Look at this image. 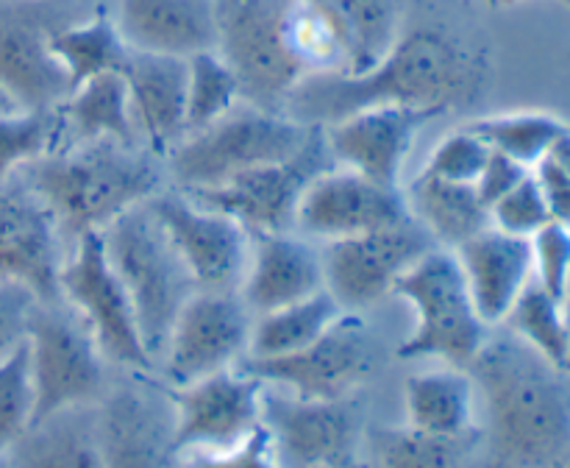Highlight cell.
<instances>
[{
    "mask_svg": "<svg viewBox=\"0 0 570 468\" xmlns=\"http://www.w3.org/2000/svg\"><path fill=\"white\" fill-rule=\"evenodd\" d=\"M173 404L170 451L223 449L265 421V382L239 368L167 388Z\"/></svg>",
    "mask_w": 570,
    "mask_h": 468,
    "instance_id": "12",
    "label": "cell"
},
{
    "mask_svg": "<svg viewBox=\"0 0 570 468\" xmlns=\"http://www.w3.org/2000/svg\"><path fill=\"white\" fill-rule=\"evenodd\" d=\"M248 306L234 290H198L184 301L167 334V379L187 384L237 365L250 343Z\"/></svg>",
    "mask_w": 570,
    "mask_h": 468,
    "instance_id": "15",
    "label": "cell"
},
{
    "mask_svg": "<svg viewBox=\"0 0 570 468\" xmlns=\"http://www.w3.org/2000/svg\"><path fill=\"white\" fill-rule=\"evenodd\" d=\"M343 468H362V466H360V462H356V466H343Z\"/></svg>",
    "mask_w": 570,
    "mask_h": 468,
    "instance_id": "53",
    "label": "cell"
},
{
    "mask_svg": "<svg viewBox=\"0 0 570 468\" xmlns=\"http://www.w3.org/2000/svg\"><path fill=\"white\" fill-rule=\"evenodd\" d=\"M343 312V306L326 287L306 295V299L293 301V304L265 312L250 326V357L293 354V351L315 343L323 332H328Z\"/></svg>",
    "mask_w": 570,
    "mask_h": 468,
    "instance_id": "31",
    "label": "cell"
},
{
    "mask_svg": "<svg viewBox=\"0 0 570 468\" xmlns=\"http://www.w3.org/2000/svg\"><path fill=\"white\" fill-rule=\"evenodd\" d=\"M176 457L181 468H282L265 421L237 443L223 446V449H189Z\"/></svg>",
    "mask_w": 570,
    "mask_h": 468,
    "instance_id": "41",
    "label": "cell"
},
{
    "mask_svg": "<svg viewBox=\"0 0 570 468\" xmlns=\"http://www.w3.org/2000/svg\"><path fill=\"white\" fill-rule=\"evenodd\" d=\"M468 373L484 401L493 455L507 468H568L570 371L515 334L488 338Z\"/></svg>",
    "mask_w": 570,
    "mask_h": 468,
    "instance_id": "2",
    "label": "cell"
},
{
    "mask_svg": "<svg viewBox=\"0 0 570 468\" xmlns=\"http://www.w3.org/2000/svg\"><path fill=\"white\" fill-rule=\"evenodd\" d=\"M406 195L401 187H384L348 167H332L309 184L298 206L295 228L306 237L328 240L356 237L410 221Z\"/></svg>",
    "mask_w": 570,
    "mask_h": 468,
    "instance_id": "18",
    "label": "cell"
},
{
    "mask_svg": "<svg viewBox=\"0 0 570 468\" xmlns=\"http://www.w3.org/2000/svg\"><path fill=\"white\" fill-rule=\"evenodd\" d=\"M393 293L415 310L417 326L399 345V360L438 357L445 365L471 368L488 343V323L476 312L465 273L451 248H432L393 284Z\"/></svg>",
    "mask_w": 570,
    "mask_h": 468,
    "instance_id": "5",
    "label": "cell"
},
{
    "mask_svg": "<svg viewBox=\"0 0 570 468\" xmlns=\"http://www.w3.org/2000/svg\"><path fill=\"white\" fill-rule=\"evenodd\" d=\"M507 326L518 340L538 351L540 357L551 362V365L568 368V329H566V312H562V299L543 287L538 279L527 284L518 301L512 304L510 315H507Z\"/></svg>",
    "mask_w": 570,
    "mask_h": 468,
    "instance_id": "35",
    "label": "cell"
},
{
    "mask_svg": "<svg viewBox=\"0 0 570 468\" xmlns=\"http://www.w3.org/2000/svg\"><path fill=\"white\" fill-rule=\"evenodd\" d=\"M312 128L282 111H265L250 104L234 106L220 120L187 134L170 150V176L181 193L220 187L239 173L295 156Z\"/></svg>",
    "mask_w": 570,
    "mask_h": 468,
    "instance_id": "4",
    "label": "cell"
},
{
    "mask_svg": "<svg viewBox=\"0 0 570 468\" xmlns=\"http://www.w3.org/2000/svg\"><path fill=\"white\" fill-rule=\"evenodd\" d=\"M488 6H493V9H504V6H518V3H527V0H484Z\"/></svg>",
    "mask_w": 570,
    "mask_h": 468,
    "instance_id": "49",
    "label": "cell"
},
{
    "mask_svg": "<svg viewBox=\"0 0 570 468\" xmlns=\"http://www.w3.org/2000/svg\"><path fill=\"white\" fill-rule=\"evenodd\" d=\"M59 293L92 334L106 362L131 371L154 368L131 299L106 254L104 232H87L76 240V248L61 265Z\"/></svg>",
    "mask_w": 570,
    "mask_h": 468,
    "instance_id": "9",
    "label": "cell"
},
{
    "mask_svg": "<svg viewBox=\"0 0 570 468\" xmlns=\"http://www.w3.org/2000/svg\"><path fill=\"white\" fill-rule=\"evenodd\" d=\"M115 22L137 53L189 59L217 50L215 0H120Z\"/></svg>",
    "mask_w": 570,
    "mask_h": 468,
    "instance_id": "23",
    "label": "cell"
},
{
    "mask_svg": "<svg viewBox=\"0 0 570 468\" xmlns=\"http://www.w3.org/2000/svg\"><path fill=\"white\" fill-rule=\"evenodd\" d=\"M61 232L22 178L0 184V284H20L39 304H59Z\"/></svg>",
    "mask_w": 570,
    "mask_h": 468,
    "instance_id": "16",
    "label": "cell"
},
{
    "mask_svg": "<svg viewBox=\"0 0 570 468\" xmlns=\"http://www.w3.org/2000/svg\"><path fill=\"white\" fill-rule=\"evenodd\" d=\"M104 468H165L170 432L159 410L134 388H115L95 404Z\"/></svg>",
    "mask_w": 570,
    "mask_h": 468,
    "instance_id": "25",
    "label": "cell"
},
{
    "mask_svg": "<svg viewBox=\"0 0 570 468\" xmlns=\"http://www.w3.org/2000/svg\"><path fill=\"white\" fill-rule=\"evenodd\" d=\"M33 423V382L26 338L6 357H0V451L9 455L11 446Z\"/></svg>",
    "mask_w": 570,
    "mask_h": 468,
    "instance_id": "38",
    "label": "cell"
},
{
    "mask_svg": "<svg viewBox=\"0 0 570 468\" xmlns=\"http://www.w3.org/2000/svg\"><path fill=\"white\" fill-rule=\"evenodd\" d=\"M243 104L239 84L232 67L217 50H204L187 59V134L200 131Z\"/></svg>",
    "mask_w": 570,
    "mask_h": 468,
    "instance_id": "36",
    "label": "cell"
},
{
    "mask_svg": "<svg viewBox=\"0 0 570 468\" xmlns=\"http://www.w3.org/2000/svg\"><path fill=\"white\" fill-rule=\"evenodd\" d=\"M332 167H337V162L328 150L326 134L321 126H315L304 148L289 159L239 173L220 187L195 189V193L184 195H189L195 204L206 206V209L234 217L250 237L287 234L295 228L301 198L309 184Z\"/></svg>",
    "mask_w": 570,
    "mask_h": 468,
    "instance_id": "10",
    "label": "cell"
},
{
    "mask_svg": "<svg viewBox=\"0 0 570 468\" xmlns=\"http://www.w3.org/2000/svg\"><path fill=\"white\" fill-rule=\"evenodd\" d=\"M476 384L465 368H434L406 379V423L438 435H479Z\"/></svg>",
    "mask_w": 570,
    "mask_h": 468,
    "instance_id": "26",
    "label": "cell"
},
{
    "mask_svg": "<svg viewBox=\"0 0 570 468\" xmlns=\"http://www.w3.org/2000/svg\"><path fill=\"white\" fill-rule=\"evenodd\" d=\"M549 156H551V159H554L557 165H560L562 170H566L568 176H570V128H568L566 134H562L560 143L554 145V150H551Z\"/></svg>",
    "mask_w": 570,
    "mask_h": 468,
    "instance_id": "46",
    "label": "cell"
},
{
    "mask_svg": "<svg viewBox=\"0 0 570 468\" xmlns=\"http://www.w3.org/2000/svg\"><path fill=\"white\" fill-rule=\"evenodd\" d=\"M61 126L56 109H14L0 111V184L11 182L31 162L56 150Z\"/></svg>",
    "mask_w": 570,
    "mask_h": 468,
    "instance_id": "37",
    "label": "cell"
},
{
    "mask_svg": "<svg viewBox=\"0 0 570 468\" xmlns=\"http://www.w3.org/2000/svg\"><path fill=\"white\" fill-rule=\"evenodd\" d=\"M0 468H11V462H9V455H3V451H0Z\"/></svg>",
    "mask_w": 570,
    "mask_h": 468,
    "instance_id": "51",
    "label": "cell"
},
{
    "mask_svg": "<svg viewBox=\"0 0 570 468\" xmlns=\"http://www.w3.org/2000/svg\"><path fill=\"white\" fill-rule=\"evenodd\" d=\"M434 117H440V111L417 106H373L332 123L323 134L340 167L384 187H401V170L415 137Z\"/></svg>",
    "mask_w": 570,
    "mask_h": 468,
    "instance_id": "20",
    "label": "cell"
},
{
    "mask_svg": "<svg viewBox=\"0 0 570 468\" xmlns=\"http://www.w3.org/2000/svg\"><path fill=\"white\" fill-rule=\"evenodd\" d=\"M476 312L488 326L504 323L518 295L534 279L532 240L488 226L454 251Z\"/></svg>",
    "mask_w": 570,
    "mask_h": 468,
    "instance_id": "22",
    "label": "cell"
},
{
    "mask_svg": "<svg viewBox=\"0 0 570 468\" xmlns=\"http://www.w3.org/2000/svg\"><path fill=\"white\" fill-rule=\"evenodd\" d=\"M562 312H566V329H568V368H570V293L562 295Z\"/></svg>",
    "mask_w": 570,
    "mask_h": 468,
    "instance_id": "47",
    "label": "cell"
},
{
    "mask_svg": "<svg viewBox=\"0 0 570 468\" xmlns=\"http://www.w3.org/2000/svg\"><path fill=\"white\" fill-rule=\"evenodd\" d=\"M534 279L557 299L566 295L570 279V226L551 221L532 237Z\"/></svg>",
    "mask_w": 570,
    "mask_h": 468,
    "instance_id": "42",
    "label": "cell"
},
{
    "mask_svg": "<svg viewBox=\"0 0 570 468\" xmlns=\"http://www.w3.org/2000/svg\"><path fill=\"white\" fill-rule=\"evenodd\" d=\"M404 195L412 217L443 248L456 251L490 226V209L473 184L443 182L417 173Z\"/></svg>",
    "mask_w": 570,
    "mask_h": 468,
    "instance_id": "29",
    "label": "cell"
},
{
    "mask_svg": "<svg viewBox=\"0 0 570 468\" xmlns=\"http://www.w3.org/2000/svg\"><path fill=\"white\" fill-rule=\"evenodd\" d=\"M568 468H570V462H568Z\"/></svg>",
    "mask_w": 570,
    "mask_h": 468,
    "instance_id": "55",
    "label": "cell"
},
{
    "mask_svg": "<svg viewBox=\"0 0 570 468\" xmlns=\"http://www.w3.org/2000/svg\"><path fill=\"white\" fill-rule=\"evenodd\" d=\"M534 178H538L540 189H543V198L549 204L551 221L570 226V176L557 165L551 156H546L540 165L532 167Z\"/></svg>",
    "mask_w": 570,
    "mask_h": 468,
    "instance_id": "45",
    "label": "cell"
},
{
    "mask_svg": "<svg viewBox=\"0 0 570 468\" xmlns=\"http://www.w3.org/2000/svg\"><path fill=\"white\" fill-rule=\"evenodd\" d=\"M0 3H50V0H0Z\"/></svg>",
    "mask_w": 570,
    "mask_h": 468,
    "instance_id": "50",
    "label": "cell"
},
{
    "mask_svg": "<svg viewBox=\"0 0 570 468\" xmlns=\"http://www.w3.org/2000/svg\"><path fill=\"white\" fill-rule=\"evenodd\" d=\"M17 176L45 201L61 240L72 243L87 232H104L111 221L159 193V167L150 154L117 143L50 150Z\"/></svg>",
    "mask_w": 570,
    "mask_h": 468,
    "instance_id": "3",
    "label": "cell"
},
{
    "mask_svg": "<svg viewBox=\"0 0 570 468\" xmlns=\"http://www.w3.org/2000/svg\"><path fill=\"white\" fill-rule=\"evenodd\" d=\"M557 3H562V6H566V9H570V0H557Z\"/></svg>",
    "mask_w": 570,
    "mask_h": 468,
    "instance_id": "52",
    "label": "cell"
},
{
    "mask_svg": "<svg viewBox=\"0 0 570 468\" xmlns=\"http://www.w3.org/2000/svg\"><path fill=\"white\" fill-rule=\"evenodd\" d=\"M248 256L243 301L248 310L265 312L287 306L326 287L323 256L309 240L295 234H259Z\"/></svg>",
    "mask_w": 570,
    "mask_h": 468,
    "instance_id": "24",
    "label": "cell"
},
{
    "mask_svg": "<svg viewBox=\"0 0 570 468\" xmlns=\"http://www.w3.org/2000/svg\"><path fill=\"white\" fill-rule=\"evenodd\" d=\"M59 26L48 3H0V89L20 109H56L70 95V78L50 53Z\"/></svg>",
    "mask_w": 570,
    "mask_h": 468,
    "instance_id": "17",
    "label": "cell"
},
{
    "mask_svg": "<svg viewBox=\"0 0 570 468\" xmlns=\"http://www.w3.org/2000/svg\"><path fill=\"white\" fill-rule=\"evenodd\" d=\"M14 109H20V106H17V100L11 98L6 89H0V111H14Z\"/></svg>",
    "mask_w": 570,
    "mask_h": 468,
    "instance_id": "48",
    "label": "cell"
},
{
    "mask_svg": "<svg viewBox=\"0 0 570 468\" xmlns=\"http://www.w3.org/2000/svg\"><path fill=\"white\" fill-rule=\"evenodd\" d=\"M345 28L351 42V70L376 65L401 37V0H309Z\"/></svg>",
    "mask_w": 570,
    "mask_h": 468,
    "instance_id": "33",
    "label": "cell"
},
{
    "mask_svg": "<svg viewBox=\"0 0 570 468\" xmlns=\"http://www.w3.org/2000/svg\"><path fill=\"white\" fill-rule=\"evenodd\" d=\"M50 53L70 78V87L104 72H122L131 48L109 14L98 11L83 22H65L50 33ZM70 89V92H72Z\"/></svg>",
    "mask_w": 570,
    "mask_h": 468,
    "instance_id": "30",
    "label": "cell"
},
{
    "mask_svg": "<svg viewBox=\"0 0 570 468\" xmlns=\"http://www.w3.org/2000/svg\"><path fill=\"white\" fill-rule=\"evenodd\" d=\"M104 243L131 299L145 349L156 360L165 351L178 310L195 293L193 276L145 204L111 221L104 228Z\"/></svg>",
    "mask_w": 570,
    "mask_h": 468,
    "instance_id": "6",
    "label": "cell"
},
{
    "mask_svg": "<svg viewBox=\"0 0 570 468\" xmlns=\"http://www.w3.org/2000/svg\"><path fill=\"white\" fill-rule=\"evenodd\" d=\"M476 137L488 143L490 150L510 156L532 170L534 165L546 159L560 143L562 134L568 131V123L551 111L523 109V111H501V115L479 117L468 123Z\"/></svg>",
    "mask_w": 570,
    "mask_h": 468,
    "instance_id": "32",
    "label": "cell"
},
{
    "mask_svg": "<svg viewBox=\"0 0 570 468\" xmlns=\"http://www.w3.org/2000/svg\"><path fill=\"white\" fill-rule=\"evenodd\" d=\"M529 173L532 170H529L527 165H521V162L510 159V156L499 154V150H490L488 162H484L482 173H479V178L473 187H476L479 198H482L490 209V206H493L501 195L510 193V189L515 187L521 178H527Z\"/></svg>",
    "mask_w": 570,
    "mask_h": 468,
    "instance_id": "44",
    "label": "cell"
},
{
    "mask_svg": "<svg viewBox=\"0 0 570 468\" xmlns=\"http://www.w3.org/2000/svg\"><path fill=\"white\" fill-rule=\"evenodd\" d=\"M479 435H438L417 427H379L371 432L379 468H462Z\"/></svg>",
    "mask_w": 570,
    "mask_h": 468,
    "instance_id": "34",
    "label": "cell"
},
{
    "mask_svg": "<svg viewBox=\"0 0 570 468\" xmlns=\"http://www.w3.org/2000/svg\"><path fill=\"white\" fill-rule=\"evenodd\" d=\"M148 212L200 290H232L248 267L250 234L234 217L206 209L184 193H154Z\"/></svg>",
    "mask_w": 570,
    "mask_h": 468,
    "instance_id": "14",
    "label": "cell"
},
{
    "mask_svg": "<svg viewBox=\"0 0 570 468\" xmlns=\"http://www.w3.org/2000/svg\"><path fill=\"white\" fill-rule=\"evenodd\" d=\"M566 293H570V279H568V287H566Z\"/></svg>",
    "mask_w": 570,
    "mask_h": 468,
    "instance_id": "54",
    "label": "cell"
},
{
    "mask_svg": "<svg viewBox=\"0 0 570 468\" xmlns=\"http://www.w3.org/2000/svg\"><path fill=\"white\" fill-rule=\"evenodd\" d=\"M122 76L128 84L134 123L142 131L148 154L154 159H167L187 137V59L131 50Z\"/></svg>",
    "mask_w": 570,
    "mask_h": 468,
    "instance_id": "21",
    "label": "cell"
},
{
    "mask_svg": "<svg viewBox=\"0 0 570 468\" xmlns=\"http://www.w3.org/2000/svg\"><path fill=\"white\" fill-rule=\"evenodd\" d=\"M11 468H104L95 407L33 423L9 451Z\"/></svg>",
    "mask_w": 570,
    "mask_h": 468,
    "instance_id": "27",
    "label": "cell"
},
{
    "mask_svg": "<svg viewBox=\"0 0 570 468\" xmlns=\"http://www.w3.org/2000/svg\"><path fill=\"white\" fill-rule=\"evenodd\" d=\"M243 368L295 399H348L373 371L371 329L356 312H343L315 343L282 357H250Z\"/></svg>",
    "mask_w": 570,
    "mask_h": 468,
    "instance_id": "11",
    "label": "cell"
},
{
    "mask_svg": "<svg viewBox=\"0 0 570 468\" xmlns=\"http://www.w3.org/2000/svg\"><path fill=\"white\" fill-rule=\"evenodd\" d=\"M293 0H215L217 53L234 70L243 104L282 111L306 78L289 42Z\"/></svg>",
    "mask_w": 570,
    "mask_h": 468,
    "instance_id": "7",
    "label": "cell"
},
{
    "mask_svg": "<svg viewBox=\"0 0 570 468\" xmlns=\"http://www.w3.org/2000/svg\"><path fill=\"white\" fill-rule=\"evenodd\" d=\"M265 423L282 468L356 466V416L348 399L312 401L265 393Z\"/></svg>",
    "mask_w": 570,
    "mask_h": 468,
    "instance_id": "19",
    "label": "cell"
},
{
    "mask_svg": "<svg viewBox=\"0 0 570 468\" xmlns=\"http://www.w3.org/2000/svg\"><path fill=\"white\" fill-rule=\"evenodd\" d=\"M65 131L76 134L81 145L117 143L134 148L137 123L131 115V98L122 72H104L78 84L59 106Z\"/></svg>",
    "mask_w": 570,
    "mask_h": 468,
    "instance_id": "28",
    "label": "cell"
},
{
    "mask_svg": "<svg viewBox=\"0 0 570 468\" xmlns=\"http://www.w3.org/2000/svg\"><path fill=\"white\" fill-rule=\"evenodd\" d=\"M37 299L20 284H0V357L9 354L26 338L28 312Z\"/></svg>",
    "mask_w": 570,
    "mask_h": 468,
    "instance_id": "43",
    "label": "cell"
},
{
    "mask_svg": "<svg viewBox=\"0 0 570 468\" xmlns=\"http://www.w3.org/2000/svg\"><path fill=\"white\" fill-rule=\"evenodd\" d=\"M549 204H546L543 189H540L534 173L521 178L510 193L501 195V198L490 206V226L501 228V232L507 234H515V237L532 240L534 234L543 226H549Z\"/></svg>",
    "mask_w": 570,
    "mask_h": 468,
    "instance_id": "40",
    "label": "cell"
},
{
    "mask_svg": "<svg viewBox=\"0 0 570 468\" xmlns=\"http://www.w3.org/2000/svg\"><path fill=\"white\" fill-rule=\"evenodd\" d=\"M432 248L438 243L415 217L356 237L328 240L321 251L326 290L345 312L365 310L393 293L401 273Z\"/></svg>",
    "mask_w": 570,
    "mask_h": 468,
    "instance_id": "13",
    "label": "cell"
},
{
    "mask_svg": "<svg viewBox=\"0 0 570 468\" xmlns=\"http://www.w3.org/2000/svg\"><path fill=\"white\" fill-rule=\"evenodd\" d=\"M488 84V61L456 33L421 26L362 72H321L293 89L284 115L304 126H332L373 106H417L440 115L476 104Z\"/></svg>",
    "mask_w": 570,
    "mask_h": 468,
    "instance_id": "1",
    "label": "cell"
},
{
    "mask_svg": "<svg viewBox=\"0 0 570 468\" xmlns=\"http://www.w3.org/2000/svg\"><path fill=\"white\" fill-rule=\"evenodd\" d=\"M488 156V143H484L482 137H476L468 126H462L456 128V131L445 134V137L434 145V150L429 154L421 173L423 176L443 178V182L476 184Z\"/></svg>",
    "mask_w": 570,
    "mask_h": 468,
    "instance_id": "39",
    "label": "cell"
},
{
    "mask_svg": "<svg viewBox=\"0 0 570 468\" xmlns=\"http://www.w3.org/2000/svg\"><path fill=\"white\" fill-rule=\"evenodd\" d=\"M26 343L33 382V423L78 407H95L104 399L106 360L78 315H67L59 304L37 301L28 312Z\"/></svg>",
    "mask_w": 570,
    "mask_h": 468,
    "instance_id": "8",
    "label": "cell"
}]
</instances>
